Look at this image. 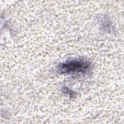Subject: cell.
Returning a JSON list of instances; mask_svg holds the SVG:
<instances>
[{
  "mask_svg": "<svg viewBox=\"0 0 124 124\" xmlns=\"http://www.w3.org/2000/svg\"><path fill=\"white\" fill-rule=\"evenodd\" d=\"M63 91L64 92V93H65L68 94L70 97H73L75 96V93H74L73 91L70 90L66 87L63 88Z\"/></svg>",
  "mask_w": 124,
  "mask_h": 124,
  "instance_id": "cell-2",
  "label": "cell"
},
{
  "mask_svg": "<svg viewBox=\"0 0 124 124\" xmlns=\"http://www.w3.org/2000/svg\"><path fill=\"white\" fill-rule=\"evenodd\" d=\"M91 63L86 60L75 59L60 63L56 68L60 74H85L91 69Z\"/></svg>",
  "mask_w": 124,
  "mask_h": 124,
  "instance_id": "cell-1",
  "label": "cell"
}]
</instances>
